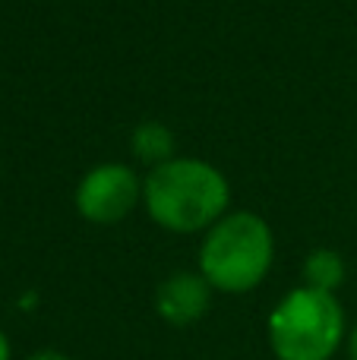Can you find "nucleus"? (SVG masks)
<instances>
[{"mask_svg": "<svg viewBox=\"0 0 357 360\" xmlns=\"http://www.w3.org/2000/svg\"><path fill=\"white\" fill-rule=\"evenodd\" d=\"M212 304V285L202 272H174L155 288V313L168 326H193Z\"/></svg>", "mask_w": 357, "mask_h": 360, "instance_id": "39448f33", "label": "nucleus"}, {"mask_svg": "<svg viewBox=\"0 0 357 360\" xmlns=\"http://www.w3.org/2000/svg\"><path fill=\"white\" fill-rule=\"evenodd\" d=\"M228 177L202 158H171L143 180V205L149 218L174 234L209 231L228 215Z\"/></svg>", "mask_w": 357, "mask_h": 360, "instance_id": "f257e3e1", "label": "nucleus"}, {"mask_svg": "<svg viewBox=\"0 0 357 360\" xmlns=\"http://www.w3.org/2000/svg\"><path fill=\"white\" fill-rule=\"evenodd\" d=\"M275 237L266 218L253 212H228L206 231L200 272L221 294H247L269 275Z\"/></svg>", "mask_w": 357, "mask_h": 360, "instance_id": "f03ea898", "label": "nucleus"}, {"mask_svg": "<svg viewBox=\"0 0 357 360\" xmlns=\"http://www.w3.org/2000/svg\"><path fill=\"white\" fill-rule=\"evenodd\" d=\"M345 338V310L335 294L294 288L269 316V345L278 360H329Z\"/></svg>", "mask_w": 357, "mask_h": 360, "instance_id": "7ed1b4c3", "label": "nucleus"}, {"mask_svg": "<svg viewBox=\"0 0 357 360\" xmlns=\"http://www.w3.org/2000/svg\"><path fill=\"white\" fill-rule=\"evenodd\" d=\"M0 360H10V342H6L4 332H0Z\"/></svg>", "mask_w": 357, "mask_h": 360, "instance_id": "9d476101", "label": "nucleus"}, {"mask_svg": "<svg viewBox=\"0 0 357 360\" xmlns=\"http://www.w3.org/2000/svg\"><path fill=\"white\" fill-rule=\"evenodd\" d=\"M342 281H345V259L335 250H313L304 259V285L307 288L335 294L342 288Z\"/></svg>", "mask_w": 357, "mask_h": 360, "instance_id": "0eeeda50", "label": "nucleus"}, {"mask_svg": "<svg viewBox=\"0 0 357 360\" xmlns=\"http://www.w3.org/2000/svg\"><path fill=\"white\" fill-rule=\"evenodd\" d=\"M133 152H136L139 162H145L149 168H158V165L171 162L174 155V133L168 130L158 120H145L133 130Z\"/></svg>", "mask_w": 357, "mask_h": 360, "instance_id": "423d86ee", "label": "nucleus"}, {"mask_svg": "<svg viewBox=\"0 0 357 360\" xmlns=\"http://www.w3.org/2000/svg\"><path fill=\"white\" fill-rule=\"evenodd\" d=\"M348 360H357V326H354L351 338H348Z\"/></svg>", "mask_w": 357, "mask_h": 360, "instance_id": "1a4fd4ad", "label": "nucleus"}, {"mask_svg": "<svg viewBox=\"0 0 357 360\" xmlns=\"http://www.w3.org/2000/svg\"><path fill=\"white\" fill-rule=\"evenodd\" d=\"M143 202V180L120 162L86 171L76 186V212L92 224H117Z\"/></svg>", "mask_w": 357, "mask_h": 360, "instance_id": "20e7f679", "label": "nucleus"}, {"mask_svg": "<svg viewBox=\"0 0 357 360\" xmlns=\"http://www.w3.org/2000/svg\"><path fill=\"white\" fill-rule=\"evenodd\" d=\"M29 360H73L70 354H63V351H35V354H32Z\"/></svg>", "mask_w": 357, "mask_h": 360, "instance_id": "6e6552de", "label": "nucleus"}]
</instances>
